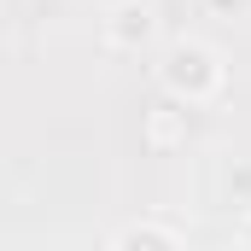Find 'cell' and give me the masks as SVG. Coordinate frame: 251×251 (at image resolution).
<instances>
[{
	"label": "cell",
	"instance_id": "obj_1",
	"mask_svg": "<svg viewBox=\"0 0 251 251\" xmlns=\"http://www.w3.org/2000/svg\"><path fill=\"white\" fill-rule=\"evenodd\" d=\"M158 82H164L176 100L199 105V100H210V94L222 88V64H216V53H210L204 41H170V47H164V64H158Z\"/></svg>",
	"mask_w": 251,
	"mask_h": 251
},
{
	"label": "cell",
	"instance_id": "obj_2",
	"mask_svg": "<svg viewBox=\"0 0 251 251\" xmlns=\"http://www.w3.org/2000/svg\"><path fill=\"white\" fill-rule=\"evenodd\" d=\"M105 35H111L117 47H140V41L152 35V6H146V0H123V6H111Z\"/></svg>",
	"mask_w": 251,
	"mask_h": 251
},
{
	"label": "cell",
	"instance_id": "obj_3",
	"mask_svg": "<svg viewBox=\"0 0 251 251\" xmlns=\"http://www.w3.org/2000/svg\"><path fill=\"white\" fill-rule=\"evenodd\" d=\"M111 251H181V240L170 228H158V222H134V228H123L111 240Z\"/></svg>",
	"mask_w": 251,
	"mask_h": 251
},
{
	"label": "cell",
	"instance_id": "obj_4",
	"mask_svg": "<svg viewBox=\"0 0 251 251\" xmlns=\"http://www.w3.org/2000/svg\"><path fill=\"white\" fill-rule=\"evenodd\" d=\"M240 246H246V251H251V216H246V228H240Z\"/></svg>",
	"mask_w": 251,
	"mask_h": 251
},
{
	"label": "cell",
	"instance_id": "obj_5",
	"mask_svg": "<svg viewBox=\"0 0 251 251\" xmlns=\"http://www.w3.org/2000/svg\"><path fill=\"white\" fill-rule=\"evenodd\" d=\"M216 6H228V0H216ZM234 6H240V0H234Z\"/></svg>",
	"mask_w": 251,
	"mask_h": 251
}]
</instances>
